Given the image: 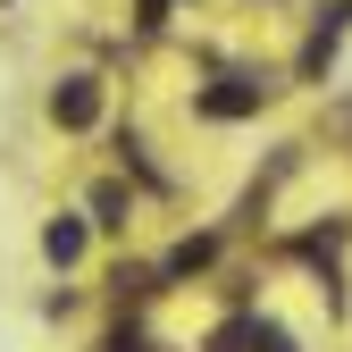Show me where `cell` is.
<instances>
[{
    "label": "cell",
    "instance_id": "obj_7",
    "mask_svg": "<svg viewBox=\"0 0 352 352\" xmlns=\"http://www.w3.org/2000/svg\"><path fill=\"white\" fill-rule=\"evenodd\" d=\"M101 352H151V336H143V327H109Z\"/></svg>",
    "mask_w": 352,
    "mask_h": 352
},
{
    "label": "cell",
    "instance_id": "obj_5",
    "mask_svg": "<svg viewBox=\"0 0 352 352\" xmlns=\"http://www.w3.org/2000/svg\"><path fill=\"white\" fill-rule=\"evenodd\" d=\"M126 218H135V193H126L118 176H101L93 185V227H126Z\"/></svg>",
    "mask_w": 352,
    "mask_h": 352
},
{
    "label": "cell",
    "instance_id": "obj_6",
    "mask_svg": "<svg viewBox=\"0 0 352 352\" xmlns=\"http://www.w3.org/2000/svg\"><path fill=\"white\" fill-rule=\"evenodd\" d=\"M210 260H218V235H185V243L168 252V269H160V277H193V269H210Z\"/></svg>",
    "mask_w": 352,
    "mask_h": 352
},
{
    "label": "cell",
    "instance_id": "obj_4",
    "mask_svg": "<svg viewBox=\"0 0 352 352\" xmlns=\"http://www.w3.org/2000/svg\"><path fill=\"white\" fill-rule=\"evenodd\" d=\"M218 352H294V327H277V319H235V327H218Z\"/></svg>",
    "mask_w": 352,
    "mask_h": 352
},
{
    "label": "cell",
    "instance_id": "obj_2",
    "mask_svg": "<svg viewBox=\"0 0 352 352\" xmlns=\"http://www.w3.org/2000/svg\"><path fill=\"white\" fill-rule=\"evenodd\" d=\"M260 101H269V84H260V76H218L193 109H201V118H252Z\"/></svg>",
    "mask_w": 352,
    "mask_h": 352
},
{
    "label": "cell",
    "instance_id": "obj_8",
    "mask_svg": "<svg viewBox=\"0 0 352 352\" xmlns=\"http://www.w3.org/2000/svg\"><path fill=\"white\" fill-rule=\"evenodd\" d=\"M135 9H143V25H160V17H168V0H135Z\"/></svg>",
    "mask_w": 352,
    "mask_h": 352
},
{
    "label": "cell",
    "instance_id": "obj_3",
    "mask_svg": "<svg viewBox=\"0 0 352 352\" xmlns=\"http://www.w3.org/2000/svg\"><path fill=\"white\" fill-rule=\"evenodd\" d=\"M84 235H93V218H84V210H59L51 227H42V260H51V269H76V260H84Z\"/></svg>",
    "mask_w": 352,
    "mask_h": 352
},
{
    "label": "cell",
    "instance_id": "obj_1",
    "mask_svg": "<svg viewBox=\"0 0 352 352\" xmlns=\"http://www.w3.org/2000/svg\"><path fill=\"white\" fill-rule=\"evenodd\" d=\"M51 126H67V135L101 126V76H59L51 84Z\"/></svg>",
    "mask_w": 352,
    "mask_h": 352
}]
</instances>
